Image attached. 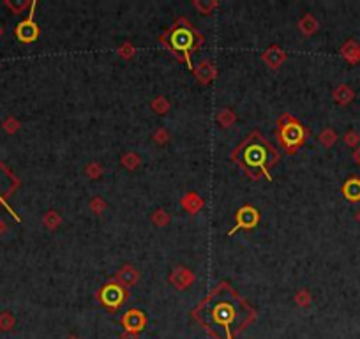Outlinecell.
Segmentation results:
<instances>
[{
	"instance_id": "obj_28",
	"label": "cell",
	"mask_w": 360,
	"mask_h": 339,
	"mask_svg": "<svg viewBox=\"0 0 360 339\" xmlns=\"http://www.w3.org/2000/svg\"><path fill=\"white\" fill-rule=\"evenodd\" d=\"M154 138L159 141V143H164V141L168 140V133H166V131H164V129H159L158 133L154 134Z\"/></svg>"
},
{
	"instance_id": "obj_13",
	"label": "cell",
	"mask_w": 360,
	"mask_h": 339,
	"mask_svg": "<svg viewBox=\"0 0 360 339\" xmlns=\"http://www.w3.org/2000/svg\"><path fill=\"white\" fill-rule=\"evenodd\" d=\"M246 159L249 164H260L262 166L263 161H265V156H263V149L262 147H251L246 154Z\"/></svg>"
},
{
	"instance_id": "obj_12",
	"label": "cell",
	"mask_w": 360,
	"mask_h": 339,
	"mask_svg": "<svg viewBox=\"0 0 360 339\" xmlns=\"http://www.w3.org/2000/svg\"><path fill=\"white\" fill-rule=\"evenodd\" d=\"M263 60H265L270 67H277V65L285 60V53H282L279 48H270L269 52L263 55Z\"/></svg>"
},
{
	"instance_id": "obj_4",
	"label": "cell",
	"mask_w": 360,
	"mask_h": 339,
	"mask_svg": "<svg viewBox=\"0 0 360 339\" xmlns=\"http://www.w3.org/2000/svg\"><path fill=\"white\" fill-rule=\"evenodd\" d=\"M171 44H173L177 50H182L184 55H186V59H187V48L193 44V36H191V32H187V30L178 29V30H175V34L171 36Z\"/></svg>"
},
{
	"instance_id": "obj_25",
	"label": "cell",
	"mask_w": 360,
	"mask_h": 339,
	"mask_svg": "<svg viewBox=\"0 0 360 339\" xmlns=\"http://www.w3.org/2000/svg\"><path fill=\"white\" fill-rule=\"evenodd\" d=\"M101 173H102L101 164H89V166H87V175H90L92 179H94V177H99Z\"/></svg>"
},
{
	"instance_id": "obj_10",
	"label": "cell",
	"mask_w": 360,
	"mask_h": 339,
	"mask_svg": "<svg viewBox=\"0 0 360 339\" xmlns=\"http://www.w3.org/2000/svg\"><path fill=\"white\" fill-rule=\"evenodd\" d=\"M332 95H334V99L338 103H341V105H346V103H350L351 99H353V90H351L348 85H339Z\"/></svg>"
},
{
	"instance_id": "obj_9",
	"label": "cell",
	"mask_w": 360,
	"mask_h": 339,
	"mask_svg": "<svg viewBox=\"0 0 360 339\" xmlns=\"http://www.w3.org/2000/svg\"><path fill=\"white\" fill-rule=\"evenodd\" d=\"M341 53H343L344 59L350 60L351 64H355V62H358L360 60V46L355 41H348L346 44L343 46Z\"/></svg>"
},
{
	"instance_id": "obj_26",
	"label": "cell",
	"mask_w": 360,
	"mask_h": 339,
	"mask_svg": "<svg viewBox=\"0 0 360 339\" xmlns=\"http://www.w3.org/2000/svg\"><path fill=\"white\" fill-rule=\"evenodd\" d=\"M358 140L360 138H358V134L355 133V131H351V133H348L346 136H344V141H346L348 145H351V147H355V145L358 143Z\"/></svg>"
},
{
	"instance_id": "obj_5",
	"label": "cell",
	"mask_w": 360,
	"mask_h": 339,
	"mask_svg": "<svg viewBox=\"0 0 360 339\" xmlns=\"http://www.w3.org/2000/svg\"><path fill=\"white\" fill-rule=\"evenodd\" d=\"M302 138H304V131L298 124H290L282 129V140H285L286 145L292 143H300Z\"/></svg>"
},
{
	"instance_id": "obj_20",
	"label": "cell",
	"mask_w": 360,
	"mask_h": 339,
	"mask_svg": "<svg viewBox=\"0 0 360 339\" xmlns=\"http://www.w3.org/2000/svg\"><path fill=\"white\" fill-rule=\"evenodd\" d=\"M152 221H154L158 226H164V225H168V221H170V215H168L164 210H158L154 214V217H152Z\"/></svg>"
},
{
	"instance_id": "obj_3",
	"label": "cell",
	"mask_w": 360,
	"mask_h": 339,
	"mask_svg": "<svg viewBox=\"0 0 360 339\" xmlns=\"http://www.w3.org/2000/svg\"><path fill=\"white\" fill-rule=\"evenodd\" d=\"M101 300L110 307H118V304L124 300V294H122V290L117 284H108V286L102 288Z\"/></svg>"
},
{
	"instance_id": "obj_23",
	"label": "cell",
	"mask_w": 360,
	"mask_h": 339,
	"mask_svg": "<svg viewBox=\"0 0 360 339\" xmlns=\"http://www.w3.org/2000/svg\"><path fill=\"white\" fill-rule=\"evenodd\" d=\"M90 207H92V210H94V212H97V214H101V212L106 209V203L102 202V200L99 198V196H95V198L90 202Z\"/></svg>"
},
{
	"instance_id": "obj_7",
	"label": "cell",
	"mask_w": 360,
	"mask_h": 339,
	"mask_svg": "<svg viewBox=\"0 0 360 339\" xmlns=\"http://www.w3.org/2000/svg\"><path fill=\"white\" fill-rule=\"evenodd\" d=\"M193 274H191V271H187V269H175L173 276H171V281L175 283V286L177 288H187L191 283H193Z\"/></svg>"
},
{
	"instance_id": "obj_29",
	"label": "cell",
	"mask_w": 360,
	"mask_h": 339,
	"mask_svg": "<svg viewBox=\"0 0 360 339\" xmlns=\"http://www.w3.org/2000/svg\"><path fill=\"white\" fill-rule=\"evenodd\" d=\"M122 339H136V332H125Z\"/></svg>"
},
{
	"instance_id": "obj_1",
	"label": "cell",
	"mask_w": 360,
	"mask_h": 339,
	"mask_svg": "<svg viewBox=\"0 0 360 339\" xmlns=\"http://www.w3.org/2000/svg\"><path fill=\"white\" fill-rule=\"evenodd\" d=\"M258 210L252 209V207H242L239 210V214H237V226L229 233H235L239 228H252L258 223Z\"/></svg>"
},
{
	"instance_id": "obj_15",
	"label": "cell",
	"mask_w": 360,
	"mask_h": 339,
	"mask_svg": "<svg viewBox=\"0 0 360 339\" xmlns=\"http://www.w3.org/2000/svg\"><path fill=\"white\" fill-rule=\"evenodd\" d=\"M338 140V134H336V131L334 129H330V127H327L325 131H321V134H320V141L325 145V147H330L334 141Z\"/></svg>"
},
{
	"instance_id": "obj_32",
	"label": "cell",
	"mask_w": 360,
	"mask_h": 339,
	"mask_svg": "<svg viewBox=\"0 0 360 339\" xmlns=\"http://www.w3.org/2000/svg\"><path fill=\"white\" fill-rule=\"evenodd\" d=\"M67 339H78V337H76V336H69Z\"/></svg>"
},
{
	"instance_id": "obj_18",
	"label": "cell",
	"mask_w": 360,
	"mask_h": 339,
	"mask_svg": "<svg viewBox=\"0 0 360 339\" xmlns=\"http://www.w3.org/2000/svg\"><path fill=\"white\" fill-rule=\"evenodd\" d=\"M152 108H154V110L158 111V113L163 115V113H166V111H168L170 105H168V101H166L164 98H158L154 103H152Z\"/></svg>"
},
{
	"instance_id": "obj_31",
	"label": "cell",
	"mask_w": 360,
	"mask_h": 339,
	"mask_svg": "<svg viewBox=\"0 0 360 339\" xmlns=\"http://www.w3.org/2000/svg\"><path fill=\"white\" fill-rule=\"evenodd\" d=\"M357 221L360 223V210H358V214H357Z\"/></svg>"
},
{
	"instance_id": "obj_24",
	"label": "cell",
	"mask_w": 360,
	"mask_h": 339,
	"mask_svg": "<svg viewBox=\"0 0 360 339\" xmlns=\"http://www.w3.org/2000/svg\"><path fill=\"white\" fill-rule=\"evenodd\" d=\"M233 118H235V117H233V113L229 110H224V111H221V113H219V122L223 126H229L233 122Z\"/></svg>"
},
{
	"instance_id": "obj_19",
	"label": "cell",
	"mask_w": 360,
	"mask_h": 339,
	"mask_svg": "<svg viewBox=\"0 0 360 339\" xmlns=\"http://www.w3.org/2000/svg\"><path fill=\"white\" fill-rule=\"evenodd\" d=\"M295 302H297L298 306H302V307L309 306V302H311V295H309V292H305V290L298 292L297 297H295Z\"/></svg>"
},
{
	"instance_id": "obj_30",
	"label": "cell",
	"mask_w": 360,
	"mask_h": 339,
	"mask_svg": "<svg viewBox=\"0 0 360 339\" xmlns=\"http://www.w3.org/2000/svg\"><path fill=\"white\" fill-rule=\"evenodd\" d=\"M355 161H357V163L360 164V149L357 150V152H355Z\"/></svg>"
},
{
	"instance_id": "obj_17",
	"label": "cell",
	"mask_w": 360,
	"mask_h": 339,
	"mask_svg": "<svg viewBox=\"0 0 360 339\" xmlns=\"http://www.w3.org/2000/svg\"><path fill=\"white\" fill-rule=\"evenodd\" d=\"M122 164H124L127 170H135L138 164H140V157H138L136 154L129 152V154H125V156H122Z\"/></svg>"
},
{
	"instance_id": "obj_22",
	"label": "cell",
	"mask_w": 360,
	"mask_h": 339,
	"mask_svg": "<svg viewBox=\"0 0 360 339\" xmlns=\"http://www.w3.org/2000/svg\"><path fill=\"white\" fill-rule=\"evenodd\" d=\"M44 223L49 226V228H57V225H59V223H60V217H59V215H57V212H53V210H52V212H48V214H46Z\"/></svg>"
},
{
	"instance_id": "obj_16",
	"label": "cell",
	"mask_w": 360,
	"mask_h": 339,
	"mask_svg": "<svg viewBox=\"0 0 360 339\" xmlns=\"http://www.w3.org/2000/svg\"><path fill=\"white\" fill-rule=\"evenodd\" d=\"M184 205H186L187 209H189V212H196V210L201 207L200 196H196V195H187L186 198H184Z\"/></svg>"
},
{
	"instance_id": "obj_14",
	"label": "cell",
	"mask_w": 360,
	"mask_h": 339,
	"mask_svg": "<svg viewBox=\"0 0 360 339\" xmlns=\"http://www.w3.org/2000/svg\"><path fill=\"white\" fill-rule=\"evenodd\" d=\"M298 27H300L302 32L309 36V34H313L318 29V23H316L315 18L311 16V14H307V16L302 18V21H300V25H298Z\"/></svg>"
},
{
	"instance_id": "obj_11",
	"label": "cell",
	"mask_w": 360,
	"mask_h": 339,
	"mask_svg": "<svg viewBox=\"0 0 360 339\" xmlns=\"http://www.w3.org/2000/svg\"><path fill=\"white\" fill-rule=\"evenodd\" d=\"M118 281H122L124 284H127V286H131V284H135L138 281V272L135 271L133 267H129V265H125V267L120 269V272H118Z\"/></svg>"
},
{
	"instance_id": "obj_6",
	"label": "cell",
	"mask_w": 360,
	"mask_h": 339,
	"mask_svg": "<svg viewBox=\"0 0 360 339\" xmlns=\"http://www.w3.org/2000/svg\"><path fill=\"white\" fill-rule=\"evenodd\" d=\"M37 27H36V23H32V20H27V21H23L20 27H18V30H16V34H18V37H20L21 41H32V39H36L37 37Z\"/></svg>"
},
{
	"instance_id": "obj_21",
	"label": "cell",
	"mask_w": 360,
	"mask_h": 339,
	"mask_svg": "<svg viewBox=\"0 0 360 339\" xmlns=\"http://www.w3.org/2000/svg\"><path fill=\"white\" fill-rule=\"evenodd\" d=\"M13 325H14V318L11 317L9 313L0 314V329H2V330H9Z\"/></svg>"
},
{
	"instance_id": "obj_27",
	"label": "cell",
	"mask_w": 360,
	"mask_h": 339,
	"mask_svg": "<svg viewBox=\"0 0 360 339\" xmlns=\"http://www.w3.org/2000/svg\"><path fill=\"white\" fill-rule=\"evenodd\" d=\"M118 53H120V55L124 57V59H131L133 53H135V50H133L131 44H124L120 50H118Z\"/></svg>"
},
{
	"instance_id": "obj_2",
	"label": "cell",
	"mask_w": 360,
	"mask_h": 339,
	"mask_svg": "<svg viewBox=\"0 0 360 339\" xmlns=\"http://www.w3.org/2000/svg\"><path fill=\"white\" fill-rule=\"evenodd\" d=\"M122 323L125 325V329H127V332H136L138 330L143 329L145 325V317L141 311L138 309H131L127 311V313L124 314V318H122Z\"/></svg>"
},
{
	"instance_id": "obj_8",
	"label": "cell",
	"mask_w": 360,
	"mask_h": 339,
	"mask_svg": "<svg viewBox=\"0 0 360 339\" xmlns=\"http://www.w3.org/2000/svg\"><path fill=\"white\" fill-rule=\"evenodd\" d=\"M343 192L348 200L351 202H358L360 200V179H350L343 186Z\"/></svg>"
}]
</instances>
